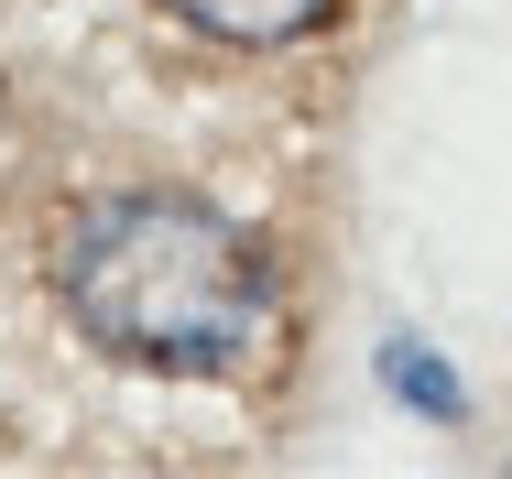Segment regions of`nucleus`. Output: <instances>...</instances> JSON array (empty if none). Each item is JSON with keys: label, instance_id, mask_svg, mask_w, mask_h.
Listing matches in <instances>:
<instances>
[{"label": "nucleus", "instance_id": "nucleus-1", "mask_svg": "<svg viewBox=\"0 0 512 479\" xmlns=\"http://www.w3.org/2000/svg\"><path fill=\"white\" fill-rule=\"evenodd\" d=\"M55 294L109 360L175 371V382H240L284 338L262 251L197 196H109V207H88L55 240Z\"/></svg>", "mask_w": 512, "mask_h": 479}, {"label": "nucleus", "instance_id": "nucleus-2", "mask_svg": "<svg viewBox=\"0 0 512 479\" xmlns=\"http://www.w3.org/2000/svg\"><path fill=\"white\" fill-rule=\"evenodd\" d=\"M338 0H175V22H197V33H218V44H306L316 22H327Z\"/></svg>", "mask_w": 512, "mask_h": 479}]
</instances>
